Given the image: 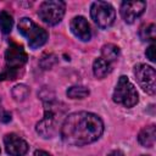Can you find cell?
Instances as JSON below:
<instances>
[{
    "label": "cell",
    "mask_w": 156,
    "mask_h": 156,
    "mask_svg": "<svg viewBox=\"0 0 156 156\" xmlns=\"http://www.w3.org/2000/svg\"><path fill=\"white\" fill-rule=\"evenodd\" d=\"M104 132L102 119L91 112L79 111L65 117L61 126V138L66 144L83 146L98 140Z\"/></svg>",
    "instance_id": "6da1fadb"
},
{
    "label": "cell",
    "mask_w": 156,
    "mask_h": 156,
    "mask_svg": "<svg viewBox=\"0 0 156 156\" xmlns=\"http://www.w3.org/2000/svg\"><path fill=\"white\" fill-rule=\"evenodd\" d=\"M27 60H28V56H27L23 46L17 43H11L5 52L6 66H5L4 71L0 73V80L16 79L20 74V69L24 66Z\"/></svg>",
    "instance_id": "7a4b0ae2"
},
{
    "label": "cell",
    "mask_w": 156,
    "mask_h": 156,
    "mask_svg": "<svg viewBox=\"0 0 156 156\" xmlns=\"http://www.w3.org/2000/svg\"><path fill=\"white\" fill-rule=\"evenodd\" d=\"M60 104L50 100L45 104V115L41 121L37 123V133L43 138H52L57 132V123L60 117L63 116L65 108L58 106Z\"/></svg>",
    "instance_id": "3957f363"
},
{
    "label": "cell",
    "mask_w": 156,
    "mask_h": 156,
    "mask_svg": "<svg viewBox=\"0 0 156 156\" xmlns=\"http://www.w3.org/2000/svg\"><path fill=\"white\" fill-rule=\"evenodd\" d=\"M20 33L28 40V44L32 49H38L43 46L48 40V32L39 27L35 22H33L28 17H23L18 22Z\"/></svg>",
    "instance_id": "277c9868"
},
{
    "label": "cell",
    "mask_w": 156,
    "mask_h": 156,
    "mask_svg": "<svg viewBox=\"0 0 156 156\" xmlns=\"http://www.w3.org/2000/svg\"><path fill=\"white\" fill-rule=\"evenodd\" d=\"M112 99L116 104L123 105L124 107H133L138 104L139 95L133 83L126 76H121L113 90Z\"/></svg>",
    "instance_id": "5b68a950"
},
{
    "label": "cell",
    "mask_w": 156,
    "mask_h": 156,
    "mask_svg": "<svg viewBox=\"0 0 156 156\" xmlns=\"http://www.w3.org/2000/svg\"><path fill=\"white\" fill-rule=\"evenodd\" d=\"M66 4L61 0H48L44 1L38 11L40 20L50 26H55L61 22L65 16Z\"/></svg>",
    "instance_id": "8992f818"
},
{
    "label": "cell",
    "mask_w": 156,
    "mask_h": 156,
    "mask_svg": "<svg viewBox=\"0 0 156 156\" xmlns=\"http://www.w3.org/2000/svg\"><path fill=\"white\" fill-rule=\"evenodd\" d=\"M90 16L100 28L106 29L113 24L116 18V12L111 4L105 1H95L91 4Z\"/></svg>",
    "instance_id": "52a82bcc"
},
{
    "label": "cell",
    "mask_w": 156,
    "mask_h": 156,
    "mask_svg": "<svg viewBox=\"0 0 156 156\" xmlns=\"http://www.w3.org/2000/svg\"><path fill=\"white\" fill-rule=\"evenodd\" d=\"M134 76L144 91L150 95L156 93V72L154 67L145 63H139L134 67Z\"/></svg>",
    "instance_id": "ba28073f"
},
{
    "label": "cell",
    "mask_w": 156,
    "mask_h": 156,
    "mask_svg": "<svg viewBox=\"0 0 156 156\" xmlns=\"http://www.w3.org/2000/svg\"><path fill=\"white\" fill-rule=\"evenodd\" d=\"M146 7L145 1H123L119 9L122 18L127 23H133L139 16L143 15Z\"/></svg>",
    "instance_id": "9c48e42d"
},
{
    "label": "cell",
    "mask_w": 156,
    "mask_h": 156,
    "mask_svg": "<svg viewBox=\"0 0 156 156\" xmlns=\"http://www.w3.org/2000/svg\"><path fill=\"white\" fill-rule=\"evenodd\" d=\"M4 144L6 152L11 156H24L28 151V144L15 133L6 134L4 136Z\"/></svg>",
    "instance_id": "30bf717a"
},
{
    "label": "cell",
    "mask_w": 156,
    "mask_h": 156,
    "mask_svg": "<svg viewBox=\"0 0 156 156\" xmlns=\"http://www.w3.org/2000/svg\"><path fill=\"white\" fill-rule=\"evenodd\" d=\"M71 32L82 41H88L91 38V30L88 21L83 16H76L69 23Z\"/></svg>",
    "instance_id": "8fae6325"
},
{
    "label": "cell",
    "mask_w": 156,
    "mask_h": 156,
    "mask_svg": "<svg viewBox=\"0 0 156 156\" xmlns=\"http://www.w3.org/2000/svg\"><path fill=\"white\" fill-rule=\"evenodd\" d=\"M139 143L145 147H152L156 140V128L154 124L143 128L138 134Z\"/></svg>",
    "instance_id": "7c38bea8"
},
{
    "label": "cell",
    "mask_w": 156,
    "mask_h": 156,
    "mask_svg": "<svg viewBox=\"0 0 156 156\" xmlns=\"http://www.w3.org/2000/svg\"><path fill=\"white\" fill-rule=\"evenodd\" d=\"M111 63L105 61L104 58H96L93 63V72L96 78H105L110 72H111Z\"/></svg>",
    "instance_id": "4fadbf2b"
},
{
    "label": "cell",
    "mask_w": 156,
    "mask_h": 156,
    "mask_svg": "<svg viewBox=\"0 0 156 156\" xmlns=\"http://www.w3.org/2000/svg\"><path fill=\"white\" fill-rule=\"evenodd\" d=\"M101 55H102L101 58H104L105 61L111 63V62H113V61H116L118 58L119 48L117 45H115V44H111V43L110 44H105L102 46V49H101Z\"/></svg>",
    "instance_id": "5bb4252c"
},
{
    "label": "cell",
    "mask_w": 156,
    "mask_h": 156,
    "mask_svg": "<svg viewBox=\"0 0 156 156\" xmlns=\"http://www.w3.org/2000/svg\"><path fill=\"white\" fill-rule=\"evenodd\" d=\"M139 37L143 41H152L156 38V27L154 23L144 24L140 27Z\"/></svg>",
    "instance_id": "9a60e30c"
},
{
    "label": "cell",
    "mask_w": 156,
    "mask_h": 156,
    "mask_svg": "<svg viewBox=\"0 0 156 156\" xmlns=\"http://www.w3.org/2000/svg\"><path fill=\"white\" fill-rule=\"evenodd\" d=\"M13 26V18L7 11L0 12V30L4 34H9Z\"/></svg>",
    "instance_id": "2e32d148"
},
{
    "label": "cell",
    "mask_w": 156,
    "mask_h": 156,
    "mask_svg": "<svg viewBox=\"0 0 156 156\" xmlns=\"http://www.w3.org/2000/svg\"><path fill=\"white\" fill-rule=\"evenodd\" d=\"M89 89L85 88V87H82V85H73L71 88L67 89L66 94L68 98L71 99H84L85 96L89 95Z\"/></svg>",
    "instance_id": "e0dca14e"
},
{
    "label": "cell",
    "mask_w": 156,
    "mask_h": 156,
    "mask_svg": "<svg viewBox=\"0 0 156 156\" xmlns=\"http://www.w3.org/2000/svg\"><path fill=\"white\" fill-rule=\"evenodd\" d=\"M11 93L16 101H23L29 95V88L26 84H17L12 88Z\"/></svg>",
    "instance_id": "ac0fdd59"
},
{
    "label": "cell",
    "mask_w": 156,
    "mask_h": 156,
    "mask_svg": "<svg viewBox=\"0 0 156 156\" xmlns=\"http://www.w3.org/2000/svg\"><path fill=\"white\" fill-rule=\"evenodd\" d=\"M155 50H156V46H155V44H151L147 49H146V57L151 61V62H155Z\"/></svg>",
    "instance_id": "d6986e66"
},
{
    "label": "cell",
    "mask_w": 156,
    "mask_h": 156,
    "mask_svg": "<svg viewBox=\"0 0 156 156\" xmlns=\"http://www.w3.org/2000/svg\"><path fill=\"white\" fill-rule=\"evenodd\" d=\"M11 121V115L6 111H0V122H9Z\"/></svg>",
    "instance_id": "ffe728a7"
},
{
    "label": "cell",
    "mask_w": 156,
    "mask_h": 156,
    "mask_svg": "<svg viewBox=\"0 0 156 156\" xmlns=\"http://www.w3.org/2000/svg\"><path fill=\"white\" fill-rule=\"evenodd\" d=\"M34 156H51L49 152L44 151V150H35L34 151Z\"/></svg>",
    "instance_id": "44dd1931"
},
{
    "label": "cell",
    "mask_w": 156,
    "mask_h": 156,
    "mask_svg": "<svg viewBox=\"0 0 156 156\" xmlns=\"http://www.w3.org/2000/svg\"><path fill=\"white\" fill-rule=\"evenodd\" d=\"M107 156H124V154H123L122 151H119V150H113V151H111Z\"/></svg>",
    "instance_id": "7402d4cb"
},
{
    "label": "cell",
    "mask_w": 156,
    "mask_h": 156,
    "mask_svg": "<svg viewBox=\"0 0 156 156\" xmlns=\"http://www.w3.org/2000/svg\"><path fill=\"white\" fill-rule=\"evenodd\" d=\"M141 156H150V155H141Z\"/></svg>",
    "instance_id": "603a6c76"
},
{
    "label": "cell",
    "mask_w": 156,
    "mask_h": 156,
    "mask_svg": "<svg viewBox=\"0 0 156 156\" xmlns=\"http://www.w3.org/2000/svg\"><path fill=\"white\" fill-rule=\"evenodd\" d=\"M0 101H1V98H0Z\"/></svg>",
    "instance_id": "cb8c5ba5"
}]
</instances>
